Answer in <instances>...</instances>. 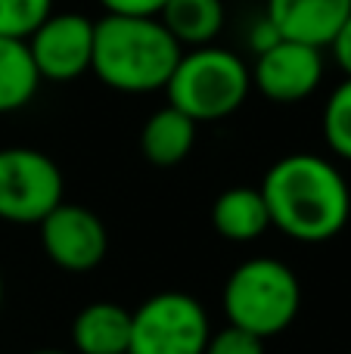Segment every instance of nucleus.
<instances>
[{"label":"nucleus","mask_w":351,"mask_h":354,"mask_svg":"<svg viewBox=\"0 0 351 354\" xmlns=\"http://www.w3.org/2000/svg\"><path fill=\"white\" fill-rule=\"evenodd\" d=\"M302 311V283L277 258H249L224 283V314L230 326L258 339L280 336Z\"/></svg>","instance_id":"4"},{"label":"nucleus","mask_w":351,"mask_h":354,"mask_svg":"<svg viewBox=\"0 0 351 354\" xmlns=\"http://www.w3.org/2000/svg\"><path fill=\"white\" fill-rule=\"evenodd\" d=\"M0 311H3V277H0Z\"/></svg>","instance_id":"23"},{"label":"nucleus","mask_w":351,"mask_h":354,"mask_svg":"<svg viewBox=\"0 0 351 354\" xmlns=\"http://www.w3.org/2000/svg\"><path fill=\"white\" fill-rule=\"evenodd\" d=\"M271 227L296 243H327L345 230L351 218V189L330 159L290 153L267 168L261 180Z\"/></svg>","instance_id":"1"},{"label":"nucleus","mask_w":351,"mask_h":354,"mask_svg":"<svg viewBox=\"0 0 351 354\" xmlns=\"http://www.w3.org/2000/svg\"><path fill=\"white\" fill-rule=\"evenodd\" d=\"M224 0H168L159 10V22L184 50L209 47L224 28Z\"/></svg>","instance_id":"14"},{"label":"nucleus","mask_w":351,"mask_h":354,"mask_svg":"<svg viewBox=\"0 0 351 354\" xmlns=\"http://www.w3.org/2000/svg\"><path fill=\"white\" fill-rule=\"evenodd\" d=\"M205 354H265V339L240 330V326H224L221 333H211Z\"/></svg>","instance_id":"18"},{"label":"nucleus","mask_w":351,"mask_h":354,"mask_svg":"<svg viewBox=\"0 0 351 354\" xmlns=\"http://www.w3.org/2000/svg\"><path fill=\"white\" fill-rule=\"evenodd\" d=\"M323 140L339 159L351 162V78H345L323 106Z\"/></svg>","instance_id":"16"},{"label":"nucleus","mask_w":351,"mask_h":354,"mask_svg":"<svg viewBox=\"0 0 351 354\" xmlns=\"http://www.w3.org/2000/svg\"><path fill=\"white\" fill-rule=\"evenodd\" d=\"M330 50H333L339 68L345 72V78H351V16L342 22V28L336 31V37L330 41Z\"/></svg>","instance_id":"20"},{"label":"nucleus","mask_w":351,"mask_h":354,"mask_svg":"<svg viewBox=\"0 0 351 354\" xmlns=\"http://www.w3.org/2000/svg\"><path fill=\"white\" fill-rule=\"evenodd\" d=\"M37 87L41 75L31 62L25 41L0 37V115L25 109L35 100Z\"/></svg>","instance_id":"15"},{"label":"nucleus","mask_w":351,"mask_h":354,"mask_svg":"<svg viewBox=\"0 0 351 354\" xmlns=\"http://www.w3.org/2000/svg\"><path fill=\"white\" fill-rule=\"evenodd\" d=\"M41 81H68L91 72L93 22L81 12H50L25 41Z\"/></svg>","instance_id":"7"},{"label":"nucleus","mask_w":351,"mask_h":354,"mask_svg":"<svg viewBox=\"0 0 351 354\" xmlns=\"http://www.w3.org/2000/svg\"><path fill=\"white\" fill-rule=\"evenodd\" d=\"M72 345L78 354H128L131 311L118 301H91L72 320Z\"/></svg>","instance_id":"11"},{"label":"nucleus","mask_w":351,"mask_h":354,"mask_svg":"<svg viewBox=\"0 0 351 354\" xmlns=\"http://www.w3.org/2000/svg\"><path fill=\"white\" fill-rule=\"evenodd\" d=\"M66 180L47 153L35 147L0 149V221L41 224L62 202Z\"/></svg>","instance_id":"6"},{"label":"nucleus","mask_w":351,"mask_h":354,"mask_svg":"<svg viewBox=\"0 0 351 354\" xmlns=\"http://www.w3.org/2000/svg\"><path fill=\"white\" fill-rule=\"evenodd\" d=\"M211 227L230 243H252L271 227L267 202L258 187H230L211 205Z\"/></svg>","instance_id":"13"},{"label":"nucleus","mask_w":351,"mask_h":354,"mask_svg":"<svg viewBox=\"0 0 351 354\" xmlns=\"http://www.w3.org/2000/svg\"><path fill=\"white\" fill-rule=\"evenodd\" d=\"M252 91V68L243 56L224 47L184 50L165 84L168 106L190 115L196 124L221 122L246 103Z\"/></svg>","instance_id":"3"},{"label":"nucleus","mask_w":351,"mask_h":354,"mask_svg":"<svg viewBox=\"0 0 351 354\" xmlns=\"http://www.w3.org/2000/svg\"><path fill=\"white\" fill-rule=\"evenodd\" d=\"M180 47L159 16H115L106 12L93 22L91 72L118 93L165 91Z\"/></svg>","instance_id":"2"},{"label":"nucleus","mask_w":351,"mask_h":354,"mask_svg":"<svg viewBox=\"0 0 351 354\" xmlns=\"http://www.w3.org/2000/svg\"><path fill=\"white\" fill-rule=\"evenodd\" d=\"M37 230H41L44 255L68 274H87V270L99 268L109 252L106 224L84 205L59 202L37 224Z\"/></svg>","instance_id":"8"},{"label":"nucleus","mask_w":351,"mask_h":354,"mask_svg":"<svg viewBox=\"0 0 351 354\" xmlns=\"http://www.w3.org/2000/svg\"><path fill=\"white\" fill-rule=\"evenodd\" d=\"M199 124L174 106L153 112L140 131V153L149 165L174 168L193 153Z\"/></svg>","instance_id":"12"},{"label":"nucleus","mask_w":351,"mask_h":354,"mask_svg":"<svg viewBox=\"0 0 351 354\" xmlns=\"http://www.w3.org/2000/svg\"><path fill=\"white\" fill-rule=\"evenodd\" d=\"M323 68H327V62H323L321 47L280 37L274 47L255 56L252 84L271 103H302L321 87Z\"/></svg>","instance_id":"9"},{"label":"nucleus","mask_w":351,"mask_h":354,"mask_svg":"<svg viewBox=\"0 0 351 354\" xmlns=\"http://www.w3.org/2000/svg\"><path fill=\"white\" fill-rule=\"evenodd\" d=\"M277 41H280V35H277V28L271 25V19H267V16H261L258 22L252 25V31H249V44H252L255 56L265 53V50H267V47H274Z\"/></svg>","instance_id":"21"},{"label":"nucleus","mask_w":351,"mask_h":354,"mask_svg":"<svg viewBox=\"0 0 351 354\" xmlns=\"http://www.w3.org/2000/svg\"><path fill=\"white\" fill-rule=\"evenodd\" d=\"M106 12L115 16H159L168 0H99Z\"/></svg>","instance_id":"19"},{"label":"nucleus","mask_w":351,"mask_h":354,"mask_svg":"<svg viewBox=\"0 0 351 354\" xmlns=\"http://www.w3.org/2000/svg\"><path fill=\"white\" fill-rule=\"evenodd\" d=\"M50 12L53 0H0V37L28 41Z\"/></svg>","instance_id":"17"},{"label":"nucleus","mask_w":351,"mask_h":354,"mask_svg":"<svg viewBox=\"0 0 351 354\" xmlns=\"http://www.w3.org/2000/svg\"><path fill=\"white\" fill-rule=\"evenodd\" d=\"M211 324L187 292H155L131 311L128 354H205Z\"/></svg>","instance_id":"5"},{"label":"nucleus","mask_w":351,"mask_h":354,"mask_svg":"<svg viewBox=\"0 0 351 354\" xmlns=\"http://www.w3.org/2000/svg\"><path fill=\"white\" fill-rule=\"evenodd\" d=\"M31 354H72V351H59V348H37V351H31Z\"/></svg>","instance_id":"22"},{"label":"nucleus","mask_w":351,"mask_h":354,"mask_svg":"<svg viewBox=\"0 0 351 354\" xmlns=\"http://www.w3.org/2000/svg\"><path fill=\"white\" fill-rule=\"evenodd\" d=\"M265 16L280 37L327 50L351 16V0H267Z\"/></svg>","instance_id":"10"}]
</instances>
